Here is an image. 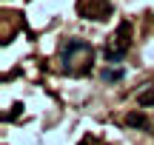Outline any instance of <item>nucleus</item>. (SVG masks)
<instances>
[{
	"label": "nucleus",
	"mask_w": 154,
	"mask_h": 145,
	"mask_svg": "<svg viewBox=\"0 0 154 145\" xmlns=\"http://www.w3.org/2000/svg\"><path fill=\"white\" fill-rule=\"evenodd\" d=\"M103 80H106V83H117V80H123V68H109V71H103Z\"/></svg>",
	"instance_id": "nucleus-4"
},
{
	"label": "nucleus",
	"mask_w": 154,
	"mask_h": 145,
	"mask_svg": "<svg viewBox=\"0 0 154 145\" xmlns=\"http://www.w3.org/2000/svg\"><path fill=\"white\" fill-rule=\"evenodd\" d=\"M128 37H131V23L123 20V23H120V28H117V51H114V49L106 51V57H109L111 63H120V60H123V54L128 51V43H131Z\"/></svg>",
	"instance_id": "nucleus-1"
},
{
	"label": "nucleus",
	"mask_w": 154,
	"mask_h": 145,
	"mask_svg": "<svg viewBox=\"0 0 154 145\" xmlns=\"http://www.w3.org/2000/svg\"><path fill=\"white\" fill-rule=\"evenodd\" d=\"M137 105H143V108H149V105H154V88H149V91H143V94L137 97Z\"/></svg>",
	"instance_id": "nucleus-3"
},
{
	"label": "nucleus",
	"mask_w": 154,
	"mask_h": 145,
	"mask_svg": "<svg viewBox=\"0 0 154 145\" xmlns=\"http://www.w3.org/2000/svg\"><path fill=\"white\" fill-rule=\"evenodd\" d=\"M126 125H131V128H146V125H149V120H146V114H128L126 117Z\"/></svg>",
	"instance_id": "nucleus-2"
}]
</instances>
